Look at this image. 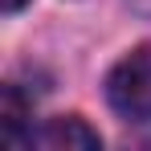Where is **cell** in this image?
<instances>
[{"mask_svg": "<svg viewBox=\"0 0 151 151\" xmlns=\"http://www.w3.org/2000/svg\"><path fill=\"white\" fill-rule=\"evenodd\" d=\"M106 102L123 119H151V45H139L114 61V70L106 74Z\"/></svg>", "mask_w": 151, "mask_h": 151, "instance_id": "obj_1", "label": "cell"}, {"mask_svg": "<svg viewBox=\"0 0 151 151\" xmlns=\"http://www.w3.org/2000/svg\"><path fill=\"white\" fill-rule=\"evenodd\" d=\"M33 143L37 147H49V151H94V147H102L98 131L86 123V119H78V114L49 119L45 127L33 131Z\"/></svg>", "mask_w": 151, "mask_h": 151, "instance_id": "obj_2", "label": "cell"}, {"mask_svg": "<svg viewBox=\"0 0 151 151\" xmlns=\"http://www.w3.org/2000/svg\"><path fill=\"white\" fill-rule=\"evenodd\" d=\"M33 106L25 102V94L17 86L0 90V135L8 143H33Z\"/></svg>", "mask_w": 151, "mask_h": 151, "instance_id": "obj_3", "label": "cell"}, {"mask_svg": "<svg viewBox=\"0 0 151 151\" xmlns=\"http://www.w3.org/2000/svg\"><path fill=\"white\" fill-rule=\"evenodd\" d=\"M25 4H29V0H0V8H4V12H21Z\"/></svg>", "mask_w": 151, "mask_h": 151, "instance_id": "obj_4", "label": "cell"}]
</instances>
